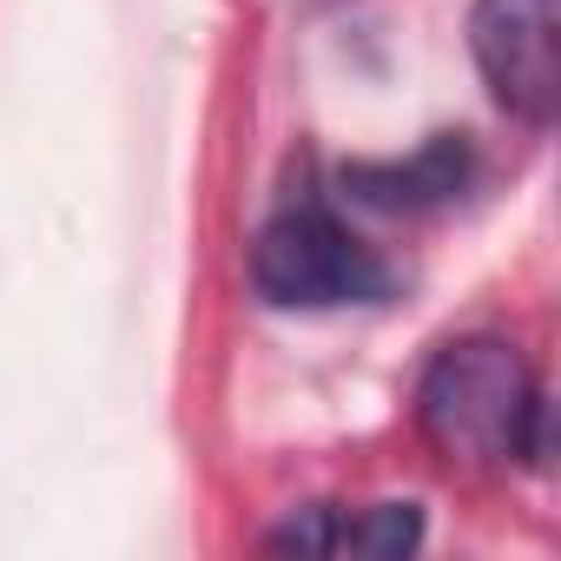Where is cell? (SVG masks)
Returning <instances> with one entry per match:
<instances>
[{
    "mask_svg": "<svg viewBox=\"0 0 561 561\" xmlns=\"http://www.w3.org/2000/svg\"><path fill=\"white\" fill-rule=\"evenodd\" d=\"M476 179V146L469 133H436L423 139L410 159H357L344 165V192L370 211H436V205H456Z\"/></svg>",
    "mask_w": 561,
    "mask_h": 561,
    "instance_id": "cell-4",
    "label": "cell"
},
{
    "mask_svg": "<svg viewBox=\"0 0 561 561\" xmlns=\"http://www.w3.org/2000/svg\"><path fill=\"white\" fill-rule=\"evenodd\" d=\"M416 430L443 462L462 469H541L554 449L548 397L508 337H456L416 383Z\"/></svg>",
    "mask_w": 561,
    "mask_h": 561,
    "instance_id": "cell-1",
    "label": "cell"
},
{
    "mask_svg": "<svg viewBox=\"0 0 561 561\" xmlns=\"http://www.w3.org/2000/svg\"><path fill=\"white\" fill-rule=\"evenodd\" d=\"M251 285L277 311H344L383 305L397 291V264L364 244L324 198H291L251 238Z\"/></svg>",
    "mask_w": 561,
    "mask_h": 561,
    "instance_id": "cell-2",
    "label": "cell"
},
{
    "mask_svg": "<svg viewBox=\"0 0 561 561\" xmlns=\"http://www.w3.org/2000/svg\"><path fill=\"white\" fill-rule=\"evenodd\" d=\"M423 541V508L416 502H370V508H337L331 554H410Z\"/></svg>",
    "mask_w": 561,
    "mask_h": 561,
    "instance_id": "cell-5",
    "label": "cell"
},
{
    "mask_svg": "<svg viewBox=\"0 0 561 561\" xmlns=\"http://www.w3.org/2000/svg\"><path fill=\"white\" fill-rule=\"evenodd\" d=\"M469 54L495 106L522 126H548L561 100V54H554V0H476L469 8Z\"/></svg>",
    "mask_w": 561,
    "mask_h": 561,
    "instance_id": "cell-3",
    "label": "cell"
}]
</instances>
